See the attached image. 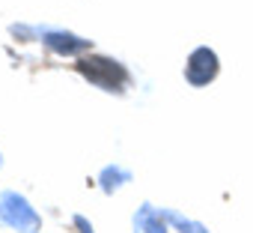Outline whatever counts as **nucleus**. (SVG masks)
I'll return each mask as SVG.
<instances>
[{"label":"nucleus","instance_id":"f257e3e1","mask_svg":"<svg viewBox=\"0 0 253 233\" xmlns=\"http://www.w3.org/2000/svg\"><path fill=\"white\" fill-rule=\"evenodd\" d=\"M78 72L89 84H95L101 90H116L119 93V90H125V84H128V72H125V66L110 60V57H84L78 63Z\"/></svg>","mask_w":253,"mask_h":233},{"label":"nucleus","instance_id":"39448f33","mask_svg":"<svg viewBox=\"0 0 253 233\" xmlns=\"http://www.w3.org/2000/svg\"><path fill=\"white\" fill-rule=\"evenodd\" d=\"M164 221H167V218H164L161 209L143 203L140 212L134 215V230H137V233H167V224H164Z\"/></svg>","mask_w":253,"mask_h":233},{"label":"nucleus","instance_id":"f03ea898","mask_svg":"<svg viewBox=\"0 0 253 233\" xmlns=\"http://www.w3.org/2000/svg\"><path fill=\"white\" fill-rule=\"evenodd\" d=\"M0 218H3L12 230H18V233H36L42 227L39 212L18 191H3L0 194Z\"/></svg>","mask_w":253,"mask_h":233},{"label":"nucleus","instance_id":"20e7f679","mask_svg":"<svg viewBox=\"0 0 253 233\" xmlns=\"http://www.w3.org/2000/svg\"><path fill=\"white\" fill-rule=\"evenodd\" d=\"M42 42L57 51V54H81L89 48V39H81L75 33H63V30H45L42 33Z\"/></svg>","mask_w":253,"mask_h":233},{"label":"nucleus","instance_id":"0eeeda50","mask_svg":"<svg viewBox=\"0 0 253 233\" xmlns=\"http://www.w3.org/2000/svg\"><path fill=\"white\" fill-rule=\"evenodd\" d=\"M164 218H167L170 224H176L182 233H209L200 221H191V218H185V215H179V212H173V209H164Z\"/></svg>","mask_w":253,"mask_h":233},{"label":"nucleus","instance_id":"1a4fd4ad","mask_svg":"<svg viewBox=\"0 0 253 233\" xmlns=\"http://www.w3.org/2000/svg\"><path fill=\"white\" fill-rule=\"evenodd\" d=\"M0 165H3V159H0Z\"/></svg>","mask_w":253,"mask_h":233},{"label":"nucleus","instance_id":"423d86ee","mask_svg":"<svg viewBox=\"0 0 253 233\" xmlns=\"http://www.w3.org/2000/svg\"><path fill=\"white\" fill-rule=\"evenodd\" d=\"M128 179H131V174H128V171H122V168H116V165H113V168H104L101 176H98V182H101V188H104L107 194L116 191L119 185H125Z\"/></svg>","mask_w":253,"mask_h":233},{"label":"nucleus","instance_id":"7ed1b4c3","mask_svg":"<svg viewBox=\"0 0 253 233\" xmlns=\"http://www.w3.org/2000/svg\"><path fill=\"white\" fill-rule=\"evenodd\" d=\"M185 75H188V81H191L194 87L209 84V81L217 75V54H214L211 48H197V51H191L188 66H185Z\"/></svg>","mask_w":253,"mask_h":233},{"label":"nucleus","instance_id":"6e6552de","mask_svg":"<svg viewBox=\"0 0 253 233\" xmlns=\"http://www.w3.org/2000/svg\"><path fill=\"white\" fill-rule=\"evenodd\" d=\"M75 224L81 227V233H92V227H89V221H86L84 215H75Z\"/></svg>","mask_w":253,"mask_h":233}]
</instances>
